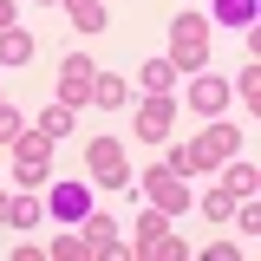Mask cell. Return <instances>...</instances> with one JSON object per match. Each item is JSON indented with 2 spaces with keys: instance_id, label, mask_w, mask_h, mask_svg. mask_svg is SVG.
Here are the masks:
<instances>
[{
  "instance_id": "obj_1",
  "label": "cell",
  "mask_w": 261,
  "mask_h": 261,
  "mask_svg": "<svg viewBox=\"0 0 261 261\" xmlns=\"http://www.w3.org/2000/svg\"><path fill=\"white\" fill-rule=\"evenodd\" d=\"M235 150H242V130L228 124V118H202V137H190V144H170V157H163V163L190 176V170H216V163H228Z\"/></svg>"
},
{
  "instance_id": "obj_2",
  "label": "cell",
  "mask_w": 261,
  "mask_h": 261,
  "mask_svg": "<svg viewBox=\"0 0 261 261\" xmlns=\"http://www.w3.org/2000/svg\"><path fill=\"white\" fill-rule=\"evenodd\" d=\"M202 59H209V13H176L170 20V65L202 72Z\"/></svg>"
},
{
  "instance_id": "obj_3",
  "label": "cell",
  "mask_w": 261,
  "mask_h": 261,
  "mask_svg": "<svg viewBox=\"0 0 261 261\" xmlns=\"http://www.w3.org/2000/svg\"><path fill=\"white\" fill-rule=\"evenodd\" d=\"M7 150H13V176H20V190H39V183L53 176V137H46L39 124H33V130H20Z\"/></svg>"
},
{
  "instance_id": "obj_4",
  "label": "cell",
  "mask_w": 261,
  "mask_h": 261,
  "mask_svg": "<svg viewBox=\"0 0 261 261\" xmlns=\"http://www.w3.org/2000/svg\"><path fill=\"white\" fill-rule=\"evenodd\" d=\"M190 248L176 242V228H170V216H163L157 202L137 216V261H183Z\"/></svg>"
},
{
  "instance_id": "obj_5",
  "label": "cell",
  "mask_w": 261,
  "mask_h": 261,
  "mask_svg": "<svg viewBox=\"0 0 261 261\" xmlns=\"http://www.w3.org/2000/svg\"><path fill=\"white\" fill-rule=\"evenodd\" d=\"M85 170H92L98 190H130V163H124V144L118 137H92L85 144Z\"/></svg>"
},
{
  "instance_id": "obj_6",
  "label": "cell",
  "mask_w": 261,
  "mask_h": 261,
  "mask_svg": "<svg viewBox=\"0 0 261 261\" xmlns=\"http://www.w3.org/2000/svg\"><path fill=\"white\" fill-rule=\"evenodd\" d=\"M137 190H144V202H157L163 216H183V209H190V183H183V170H170V163H150V176H144Z\"/></svg>"
},
{
  "instance_id": "obj_7",
  "label": "cell",
  "mask_w": 261,
  "mask_h": 261,
  "mask_svg": "<svg viewBox=\"0 0 261 261\" xmlns=\"http://www.w3.org/2000/svg\"><path fill=\"white\" fill-rule=\"evenodd\" d=\"M170 124H176L170 92H150L144 105H137V144H170Z\"/></svg>"
},
{
  "instance_id": "obj_8",
  "label": "cell",
  "mask_w": 261,
  "mask_h": 261,
  "mask_svg": "<svg viewBox=\"0 0 261 261\" xmlns=\"http://www.w3.org/2000/svg\"><path fill=\"white\" fill-rule=\"evenodd\" d=\"M92 59H85V53H65V65H59V105H72V111H79V105H92Z\"/></svg>"
},
{
  "instance_id": "obj_9",
  "label": "cell",
  "mask_w": 261,
  "mask_h": 261,
  "mask_svg": "<svg viewBox=\"0 0 261 261\" xmlns=\"http://www.w3.org/2000/svg\"><path fill=\"white\" fill-rule=\"evenodd\" d=\"M228 79H216V72H196V85H190V111H202V118H222L228 111Z\"/></svg>"
},
{
  "instance_id": "obj_10",
  "label": "cell",
  "mask_w": 261,
  "mask_h": 261,
  "mask_svg": "<svg viewBox=\"0 0 261 261\" xmlns=\"http://www.w3.org/2000/svg\"><path fill=\"white\" fill-rule=\"evenodd\" d=\"M53 222H85V209H92V183H53Z\"/></svg>"
},
{
  "instance_id": "obj_11",
  "label": "cell",
  "mask_w": 261,
  "mask_h": 261,
  "mask_svg": "<svg viewBox=\"0 0 261 261\" xmlns=\"http://www.w3.org/2000/svg\"><path fill=\"white\" fill-rule=\"evenodd\" d=\"M216 170H222V190L235 196V202H242V196H255V190H261L255 163H242V157H228V163H216Z\"/></svg>"
},
{
  "instance_id": "obj_12",
  "label": "cell",
  "mask_w": 261,
  "mask_h": 261,
  "mask_svg": "<svg viewBox=\"0 0 261 261\" xmlns=\"http://www.w3.org/2000/svg\"><path fill=\"white\" fill-rule=\"evenodd\" d=\"M79 235H85V248H92V255H105V248L118 242V228H111V216H105V209H85V222H79Z\"/></svg>"
},
{
  "instance_id": "obj_13",
  "label": "cell",
  "mask_w": 261,
  "mask_h": 261,
  "mask_svg": "<svg viewBox=\"0 0 261 261\" xmlns=\"http://www.w3.org/2000/svg\"><path fill=\"white\" fill-rule=\"evenodd\" d=\"M33 53H39V46H33L27 27H7V33H0V65H27Z\"/></svg>"
},
{
  "instance_id": "obj_14",
  "label": "cell",
  "mask_w": 261,
  "mask_h": 261,
  "mask_svg": "<svg viewBox=\"0 0 261 261\" xmlns=\"http://www.w3.org/2000/svg\"><path fill=\"white\" fill-rule=\"evenodd\" d=\"M124 98H130V85L118 79V72H98V79H92V105H98V111H118Z\"/></svg>"
},
{
  "instance_id": "obj_15",
  "label": "cell",
  "mask_w": 261,
  "mask_h": 261,
  "mask_svg": "<svg viewBox=\"0 0 261 261\" xmlns=\"http://www.w3.org/2000/svg\"><path fill=\"white\" fill-rule=\"evenodd\" d=\"M39 216H46V202H39L33 190L7 196V222H13V228H39Z\"/></svg>"
},
{
  "instance_id": "obj_16",
  "label": "cell",
  "mask_w": 261,
  "mask_h": 261,
  "mask_svg": "<svg viewBox=\"0 0 261 261\" xmlns=\"http://www.w3.org/2000/svg\"><path fill=\"white\" fill-rule=\"evenodd\" d=\"M65 13H72V27H79V33H105V20H111L105 0H65Z\"/></svg>"
},
{
  "instance_id": "obj_17",
  "label": "cell",
  "mask_w": 261,
  "mask_h": 261,
  "mask_svg": "<svg viewBox=\"0 0 261 261\" xmlns=\"http://www.w3.org/2000/svg\"><path fill=\"white\" fill-rule=\"evenodd\" d=\"M216 27H255V0H216Z\"/></svg>"
},
{
  "instance_id": "obj_18",
  "label": "cell",
  "mask_w": 261,
  "mask_h": 261,
  "mask_svg": "<svg viewBox=\"0 0 261 261\" xmlns=\"http://www.w3.org/2000/svg\"><path fill=\"white\" fill-rule=\"evenodd\" d=\"M228 92L242 98V105H255V111H261V65H242V72L228 79Z\"/></svg>"
},
{
  "instance_id": "obj_19",
  "label": "cell",
  "mask_w": 261,
  "mask_h": 261,
  "mask_svg": "<svg viewBox=\"0 0 261 261\" xmlns=\"http://www.w3.org/2000/svg\"><path fill=\"white\" fill-rule=\"evenodd\" d=\"M190 209H202V216H209V222H228V216H235V196H228L222 183H216V190L202 196V202H190Z\"/></svg>"
},
{
  "instance_id": "obj_20",
  "label": "cell",
  "mask_w": 261,
  "mask_h": 261,
  "mask_svg": "<svg viewBox=\"0 0 261 261\" xmlns=\"http://www.w3.org/2000/svg\"><path fill=\"white\" fill-rule=\"evenodd\" d=\"M39 130H46V137L59 144L65 130H72V105H46V111H39Z\"/></svg>"
},
{
  "instance_id": "obj_21",
  "label": "cell",
  "mask_w": 261,
  "mask_h": 261,
  "mask_svg": "<svg viewBox=\"0 0 261 261\" xmlns=\"http://www.w3.org/2000/svg\"><path fill=\"white\" fill-rule=\"evenodd\" d=\"M170 85H176V65H170V59H150V65H144V92H170Z\"/></svg>"
},
{
  "instance_id": "obj_22",
  "label": "cell",
  "mask_w": 261,
  "mask_h": 261,
  "mask_svg": "<svg viewBox=\"0 0 261 261\" xmlns=\"http://www.w3.org/2000/svg\"><path fill=\"white\" fill-rule=\"evenodd\" d=\"M85 255H92L85 235H59V242H53V261H85Z\"/></svg>"
},
{
  "instance_id": "obj_23",
  "label": "cell",
  "mask_w": 261,
  "mask_h": 261,
  "mask_svg": "<svg viewBox=\"0 0 261 261\" xmlns=\"http://www.w3.org/2000/svg\"><path fill=\"white\" fill-rule=\"evenodd\" d=\"M235 216H242V235H261V209H255V196H242V202H235Z\"/></svg>"
},
{
  "instance_id": "obj_24",
  "label": "cell",
  "mask_w": 261,
  "mask_h": 261,
  "mask_svg": "<svg viewBox=\"0 0 261 261\" xmlns=\"http://www.w3.org/2000/svg\"><path fill=\"white\" fill-rule=\"evenodd\" d=\"M13 137H20V111L0 98V144H13Z\"/></svg>"
},
{
  "instance_id": "obj_25",
  "label": "cell",
  "mask_w": 261,
  "mask_h": 261,
  "mask_svg": "<svg viewBox=\"0 0 261 261\" xmlns=\"http://www.w3.org/2000/svg\"><path fill=\"white\" fill-rule=\"evenodd\" d=\"M7 27H20V20H13V0H0V33Z\"/></svg>"
},
{
  "instance_id": "obj_26",
  "label": "cell",
  "mask_w": 261,
  "mask_h": 261,
  "mask_svg": "<svg viewBox=\"0 0 261 261\" xmlns=\"http://www.w3.org/2000/svg\"><path fill=\"white\" fill-rule=\"evenodd\" d=\"M0 222H7V196H0Z\"/></svg>"
},
{
  "instance_id": "obj_27",
  "label": "cell",
  "mask_w": 261,
  "mask_h": 261,
  "mask_svg": "<svg viewBox=\"0 0 261 261\" xmlns=\"http://www.w3.org/2000/svg\"><path fill=\"white\" fill-rule=\"evenodd\" d=\"M46 7H53V0H46Z\"/></svg>"
}]
</instances>
